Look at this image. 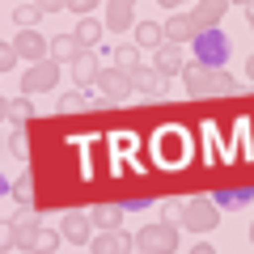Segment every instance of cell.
<instances>
[{"label": "cell", "instance_id": "2", "mask_svg": "<svg viewBox=\"0 0 254 254\" xmlns=\"http://www.w3.org/2000/svg\"><path fill=\"white\" fill-rule=\"evenodd\" d=\"M9 229H13V242L21 246V250H30V254H55V246H60V237L64 233H51V229H43L38 225V216L34 212H21L17 220H9Z\"/></svg>", "mask_w": 254, "mask_h": 254}, {"label": "cell", "instance_id": "33", "mask_svg": "<svg viewBox=\"0 0 254 254\" xmlns=\"http://www.w3.org/2000/svg\"><path fill=\"white\" fill-rule=\"evenodd\" d=\"M157 4H161V9H170V13H178L182 4H190V0H157Z\"/></svg>", "mask_w": 254, "mask_h": 254}, {"label": "cell", "instance_id": "20", "mask_svg": "<svg viewBox=\"0 0 254 254\" xmlns=\"http://www.w3.org/2000/svg\"><path fill=\"white\" fill-rule=\"evenodd\" d=\"M4 119H9V127H26L30 119H34V102L21 93V98H13L9 106H4Z\"/></svg>", "mask_w": 254, "mask_h": 254}, {"label": "cell", "instance_id": "11", "mask_svg": "<svg viewBox=\"0 0 254 254\" xmlns=\"http://www.w3.org/2000/svg\"><path fill=\"white\" fill-rule=\"evenodd\" d=\"M225 13H229V0H195V9H190V17L199 21V30H216Z\"/></svg>", "mask_w": 254, "mask_h": 254}, {"label": "cell", "instance_id": "10", "mask_svg": "<svg viewBox=\"0 0 254 254\" xmlns=\"http://www.w3.org/2000/svg\"><path fill=\"white\" fill-rule=\"evenodd\" d=\"M127 76H131V89L144 93V98H161V93H165V85H161L165 76L157 72V68H144V64H140V68H131Z\"/></svg>", "mask_w": 254, "mask_h": 254}, {"label": "cell", "instance_id": "8", "mask_svg": "<svg viewBox=\"0 0 254 254\" xmlns=\"http://www.w3.org/2000/svg\"><path fill=\"white\" fill-rule=\"evenodd\" d=\"M89 250L93 254H136V237L123 233V229H102L89 242Z\"/></svg>", "mask_w": 254, "mask_h": 254}, {"label": "cell", "instance_id": "25", "mask_svg": "<svg viewBox=\"0 0 254 254\" xmlns=\"http://www.w3.org/2000/svg\"><path fill=\"white\" fill-rule=\"evenodd\" d=\"M13 199H17V203H30V199H34V178H30V174H21V178L13 182Z\"/></svg>", "mask_w": 254, "mask_h": 254}, {"label": "cell", "instance_id": "13", "mask_svg": "<svg viewBox=\"0 0 254 254\" xmlns=\"http://www.w3.org/2000/svg\"><path fill=\"white\" fill-rule=\"evenodd\" d=\"M13 47L21 51V60H34V64H43L47 51H51V43H43V34H38V30H21V34L13 38Z\"/></svg>", "mask_w": 254, "mask_h": 254}, {"label": "cell", "instance_id": "36", "mask_svg": "<svg viewBox=\"0 0 254 254\" xmlns=\"http://www.w3.org/2000/svg\"><path fill=\"white\" fill-rule=\"evenodd\" d=\"M110 4H123V9H136V0H110Z\"/></svg>", "mask_w": 254, "mask_h": 254}, {"label": "cell", "instance_id": "4", "mask_svg": "<svg viewBox=\"0 0 254 254\" xmlns=\"http://www.w3.org/2000/svg\"><path fill=\"white\" fill-rule=\"evenodd\" d=\"M220 225V208L212 195H195V199H187V212H182V229H190V233H208V229Z\"/></svg>", "mask_w": 254, "mask_h": 254}, {"label": "cell", "instance_id": "24", "mask_svg": "<svg viewBox=\"0 0 254 254\" xmlns=\"http://www.w3.org/2000/svg\"><path fill=\"white\" fill-rule=\"evenodd\" d=\"M38 17H43V9H38V4H21V9H13V21H17L21 30H34Z\"/></svg>", "mask_w": 254, "mask_h": 254}, {"label": "cell", "instance_id": "5", "mask_svg": "<svg viewBox=\"0 0 254 254\" xmlns=\"http://www.w3.org/2000/svg\"><path fill=\"white\" fill-rule=\"evenodd\" d=\"M136 237V250H144V254H178V229L174 225H148V229H140V233H131Z\"/></svg>", "mask_w": 254, "mask_h": 254}, {"label": "cell", "instance_id": "38", "mask_svg": "<svg viewBox=\"0 0 254 254\" xmlns=\"http://www.w3.org/2000/svg\"><path fill=\"white\" fill-rule=\"evenodd\" d=\"M246 21H250V26H254V4H250V9H246Z\"/></svg>", "mask_w": 254, "mask_h": 254}, {"label": "cell", "instance_id": "39", "mask_svg": "<svg viewBox=\"0 0 254 254\" xmlns=\"http://www.w3.org/2000/svg\"><path fill=\"white\" fill-rule=\"evenodd\" d=\"M250 242H254V225H250Z\"/></svg>", "mask_w": 254, "mask_h": 254}, {"label": "cell", "instance_id": "19", "mask_svg": "<svg viewBox=\"0 0 254 254\" xmlns=\"http://www.w3.org/2000/svg\"><path fill=\"white\" fill-rule=\"evenodd\" d=\"M89 216H93V225H98V229H119L127 212H123V203H98Z\"/></svg>", "mask_w": 254, "mask_h": 254}, {"label": "cell", "instance_id": "23", "mask_svg": "<svg viewBox=\"0 0 254 254\" xmlns=\"http://www.w3.org/2000/svg\"><path fill=\"white\" fill-rule=\"evenodd\" d=\"M115 68H123V72H131V68H140V47L136 43H123V47H115Z\"/></svg>", "mask_w": 254, "mask_h": 254}, {"label": "cell", "instance_id": "15", "mask_svg": "<svg viewBox=\"0 0 254 254\" xmlns=\"http://www.w3.org/2000/svg\"><path fill=\"white\" fill-rule=\"evenodd\" d=\"M187 64H182V43H165V47H157V72L161 76H174V72H182Z\"/></svg>", "mask_w": 254, "mask_h": 254}, {"label": "cell", "instance_id": "28", "mask_svg": "<svg viewBox=\"0 0 254 254\" xmlns=\"http://www.w3.org/2000/svg\"><path fill=\"white\" fill-rule=\"evenodd\" d=\"M17 60H21V51H17L13 43H4V47H0V72H9V68H13Z\"/></svg>", "mask_w": 254, "mask_h": 254}, {"label": "cell", "instance_id": "27", "mask_svg": "<svg viewBox=\"0 0 254 254\" xmlns=\"http://www.w3.org/2000/svg\"><path fill=\"white\" fill-rule=\"evenodd\" d=\"M81 106H89V98H81V93H64L60 98V115H72V110H81Z\"/></svg>", "mask_w": 254, "mask_h": 254}, {"label": "cell", "instance_id": "30", "mask_svg": "<svg viewBox=\"0 0 254 254\" xmlns=\"http://www.w3.org/2000/svg\"><path fill=\"white\" fill-rule=\"evenodd\" d=\"M102 0H68V9L76 13V17H93V9H98Z\"/></svg>", "mask_w": 254, "mask_h": 254}, {"label": "cell", "instance_id": "35", "mask_svg": "<svg viewBox=\"0 0 254 254\" xmlns=\"http://www.w3.org/2000/svg\"><path fill=\"white\" fill-rule=\"evenodd\" d=\"M246 76H250V81H254V55H250V60H246Z\"/></svg>", "mask_w": 254, "mask_h": 254}, {"label": "cell", "instance_id": "18", "mask_svg": "<svg viewBox=\"0 0 254 254\" xmlns=\"http://www.w3.org/2000/svg\"><path fill=\"white\" fill-rule=\"evenodd\" d=\"M212 199H216V208H220V212H237V208H246V203L254 199V187H233V190H216Z\"/></svg>", "mask_w": 254, "mask_h": 254}, {"label": "cell", "instance_id": "16", "mask_svg": "<svg viewBox=\"0 0 254 254\" xmlns=\"http://www.w3.org/2000/svg\"><path fill=\"white\" fill-rule=\"evenodd\" d=\"M98 72H102V64H98V55H93V51H81V55L72 60L76 85H98Z\"/></svg>", "mask_w": 254, "mask_h": 254}, {"label": "cell", "instance_id": "29", "mask_svg": "<svg viewBox=\"0 0 254 254\" xmlns=\"http://www.w3.org/2000/svg\"><path fill=\"white\" fill-rule=\"evenodd\" d=\"M182 212H187V203H178V199L161 203V216H165V225H174V220H182Z\"/></svg>", "mask_w": 254, "mask_h": 254}, {"label": "cell", "instance_id": "17", "mask_svg": "<svg viewBox=\"0 0 254 254\" xmlns=\"http://www.w3.org/2000/svg\"><path fill=\"white\" fill-rule=\"evenodd\" d=\"M102 34H106V21H98V17H81V21H76V38H81L85 51H98Z\"/></svg>", "mask_w": 254, "mask_h": 254}, {"label": "cell", "instance_id": "3", "mask_svg": "<svg viewBox=\"0 0 254 254\" xmlns=\"http://www.w3.org/2000/svg\"><path fill=\"white\" fill-rule=\"evenodd\" d=\"M190 51H195V64H203V68H225L233 55V43L225 30H199L190 38Z\"/></svg>", "mask_w": 254, "mask_h": 254}, {"label": "cell", "instance_id": "34", "mask_svg": "<svg viewBox=\"0 0 254 254\" xmlns=\"http://www.w3.org/2000/svg\"><path fill=\"white\" fill-rule=\"evenodd\" d=\"M187 254H216V250H212V246H208V242H195V246H190V250H187Z\"/></svg>", "mask_w": 254, "mask_h": 254}, {"label": "cell", "instance_id": "22", "mask_svg": "<svg viewBox=\"0 0 254 254\" xmlns=\"http://www.w3.org/2000/svg\"><path fill=\"white\" fill-rule=\"evenodd\" d=\"M106 26H110V34H115V30H136V9L110 4V9H106Z\"/></svg>", "mask_w": 254, "mask_h": 254}, {"label": "cell", "instance_id": "9", "mask_svg": "<svg viewBox=\"0 0 254 254\" xmlns=\"http://www.w3.org/2000/svg\"><path fill=\"white\" fill-rule=\"evenodd\" d=\"M98 89L106 93L110 102H123L127 93H136V89H131V76H127L123 68H102V72H98Z\"/></svg>", "mask_w": 254, "mask_h": 254}, {"label": "cell", "instance_id": "31", "mask_svg": "<svg viewBox=\"0 0 254 254\" xmlns=\"http://www.w3.org/2000/svg\"><path fill=\"white\" fill-rule=\"evenodd\" d=\"M153 195H140V199H123V212H144V208H153Z\"/></svg>", "mask_w": 254, "mask_h": 254}, {"label": "cell", "instance_id": "6", "mask_svg": "<svg viewBox=\"0 0 254 254\" xmlns=\"http://www.w3.org/2000/svg\"><path fill=\"white\" fill-rule=\"evenodd\" d=\"M55 85H60V60H43V64H34L26 76H21V93H51Z\"/></svg>", "mask_w": 254, "mask_h": 254}, {"label": "cell", "instance_id": "32", "mask_svg": "<svg viewBox=\"0 0 254 254\" xmlns=\"http://www.w3.org/2000/svg\"><path fill=\"white\" fill-rule=\"evenodd\" d=\"M43 13H60V9H68V0H34Z\"/></svg>", "mask_w": 254, "mask_h": 254}, {"label": "cell", "instance_id": "7", "mask_svg": "<svg viewBox=\"0 0 254 254\" xmlns=\"http://www.w3.org/2000/svg\"><path fill=\"white\" fill-rule=\"evenodd\" d=\"M60 233H64V242H72V246H89L93 242V216L89 212H64Z\"/></svg>", "mask_w": 254, "mask_h": 254}, {"label": "cell", "instance_id": "40", "mask_svg": "<svg viewBox=\"0 0 254 254\" xmlns=\"http://www.w3.org/2000/svg\"><path fill=\"white\" fill-rule=\"evenodd\" d=\"M136 254H144V250H136Z\"/></svg>", "mask_w": 254, "mask_h": 254}, {"label": "cell", "instance_id": "21", "mask_svg": "<svg viewBox=\"0 0 254 254\" xmlns=\"http://www.w3.org/2000/svg\"><path fill=\"white\" fill-rule=\"evenodd\" d=\"M81 51H85V47H81V38H76V34H55L51 38V55H55V60H68V64H72Z\"/></svg>", "mask_w": 254, "mask_h": 254}, {"label": "cell", "instance_id": "1", "mask_svg": "<svg viewBox=\"0 0 254 254\" xmlns=\"http://www.w3.org/2000/svg\"><path fill=\"white\" fill-rule=\"evenodd\" d=\"M182 85H187L190 98H225V93H237V81L225 68H203V64H187L182 68Z\"/></svg>", "mask_w": 254, "mask_h": 254}, {"label": "cell", "instance_id": "37", "mask_svg": "<svg viewBox=\"0 0 254 254\" xmlns=\"http://www.w3.org/2000/svg\"><path fill=\"white\" fill-rule=\"evenodd\" d=\"M229 4H242V9H250V4H254V0H229Z\"/></svg>", "mask_w": 254, "mask_h": 254}, {"label": "cell", "instance_id": "14", "mask_svg": "<svg viewBox=\"0 0 254 254\" xmlns=\"http://www.w3.org/2000/svg\"><path fill=\"white\" fill-rule=\"evenodd\" d=\"M170 38H165V26H157V21H136V47L140 51H157V47H165Z\"/></svg>", "mask_w": 254, "mask_h": 254}, {"label": "cell", "instance_id": "12", "mask_svg": "<svg viewBox=\"0 0 254 254\" xmlns=\"http://www.w3.org/2000/svg\"><path fill=\"white\" fill-rule=\"evenodd\" d=\"M199 34V21L190 17V13H170V21H165V38H170V43H190V38Z\"/></svg>", "mask_w": 254, "mask_h": 254}, {"label": "cell", "instance_id": "26", "mask_svg": "<svg viewBox=\"0 0 254 254\" xmlns=\"http://www.w3.org/2000/svg\"><path fill=\"white\" fill-rule=\"evenodd\" d=\"M9 148H13V157H17V161H26V127H9Z\"/></svg>", "mask_w": 254, "mask_h": 254}]
</instances>
